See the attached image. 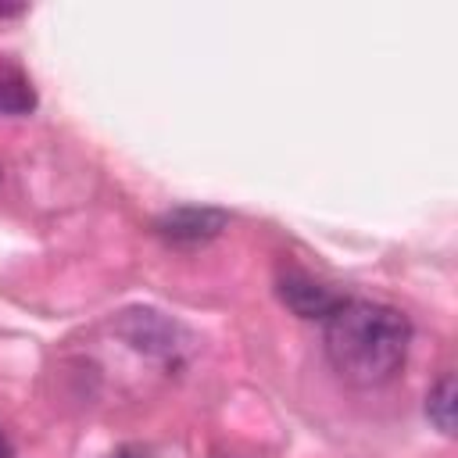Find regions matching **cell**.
<instances>
[{
	"instance_id": "6",
	"label": "cell",
	"mask_w": 458,
	"mask_h": 458,
	"mask_svg": "<svg viewBox=\"0 0 458 458\" xmlns=\"http://www.w3.org/2000/svg\"><path fill=\"white\" fill-rule=\"evenodd\" d=\"M426 415L440 433H454V376L444 372L426 394Z\"/></svg>"
},
{
	"instance_id": "8",
	"label": "cell",
	"mask_w": 458,
	"mask_h": 458,
	"mask_svg": "<svg viewBox=\"0 0 458 458\" xmlns=\"http://www.w3.org/2000/svg\"><path fill=\"white\" fill-rule=\"evenodd\" d=\"M0 458H14V447H11V440L4 437V429H0Z\"/></svg>"
},
{
	"instance_id": "4",
	"label": "cell",
	"mask_w": 458,
	"mask_h": 458,
	"mask_svg": "<svg viewBox=\"0 0 458 458\" xmlns=\"http://www.w3.org/2000/svg\"><path fill=\"white\" fill-rule=\"evenodd\" d=\"M276 293L279 301L297 315V318H329L347 297L326 283H318L315 276L301 272V268H290L276 279Z\"/></svg>"
},
{
	"instance_id": "5",
	"label": "cell",
	"mask_w": 458,
	"mask_h": 458,
	"mask_svg": "<svg viewBox=\"0 0 458 458\" xmlns=\"http://www.w3.org/2000/svg\"><path fill=\"white\" fill-rule=\"evenodd\" d=\"M36 104H39V97H36L32 79L18 64L0 61V114L21 118V114H32Z\"/></svg>"
},
{
	"instance_id": "3",
	"label": "cell",
	"mask_w": 458,
	"mask_h": 458,
	"mask_svg": "<svg viewBox=\"0 0 458 458\" xmlns=\"http://www.w3.org/2000/svg\"><path fill=\"white\" fill-rule=\"evenodd\" d=\"M225 222H229V215L218 211V208L182 204V208H172V211L157 215L154 218V233L172 247H200V243L215 240L225 229Z\"/></svg>"
},
{
	"instance_id": "7",
	"label": "cell",
	"mask_w": 458,
	"mask_h": 458,
	"mask_svg": "<svg viewBox=\"0 0 458 458\" xmlns=\"http://www.w3.org/2000/svg\"><path fill=\"white\" fill-rule=\"evenodd\" d=\"M18 14H25L21 4H0V18H18Z\"/></svg>"
},
{
	"instance_id": "1",
	"label": "cell",
	"mask_w": 458,
	"mask_h": 458,
	"mask_svg": "<svg viewBox=\"0 0 458 458\" xmlns=\"http://www.w3.org/2000/svg\"><path fill=\"white\" fill-rule=\"evenodd\" d=\"M322 344L344 383L379 386L401 372L411 344V322L379 301H344L326 318Z\"/></svg>"
},
{
	"instance_id": "2",
	"label": "cell",
	"mask_w": 458,
	"mask_h": 458,
	"mask_svg": "<svg viewBox=\"0 0 458 458\" xmlns=\"http://www.w3.org/2000/svg\"><path fill=\"white\" fill-rule=\"evenodd\" d=\"M114 333L129 347H136V351H143L150 358H175L179 347H182V329L172 318H165L161 311H154V308L122 311V318L114 322Z\"/></svg>"
}]
</instances>
